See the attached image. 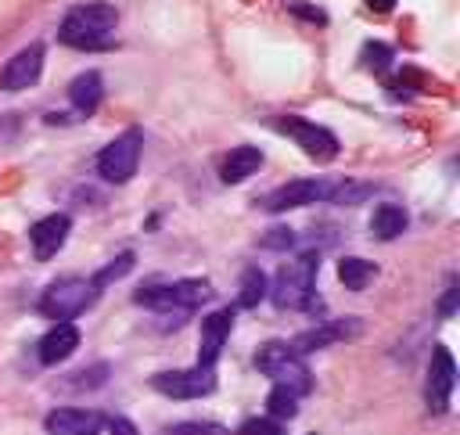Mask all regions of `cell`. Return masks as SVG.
I'll return each mask as SVG.
<instances>
[{"instance_id": "e0dca14e", "label": "cell", "mask_w": 460, "mask_h": 435, "mask_svg": "<svg viewBox=\"0 0 460 435\" xmlns=\"http://www.w3.org/2000/svg\"><path fill=\"white\" fill-rule=\"evenodd\" d=\"M101 101H104V79H101V72L86 68V72H79L68 83V104L75 108V115H93L101 108Z\"/></svg>"}, {"instance_id": "83f0119b", "label": "cell", "mask_w": 460, "mask_h": 435, "mask_svg": "<svg viewBox=\"0 0 460 435\" xmlns=\"http://www.w3.org/2000/svg\"><path fill=\"white\" fill-rule=\"evenodd\" d=\"M262 248H273V252H284V248H295V230L288 226H277L262 237Z\"/></svg>"}, {"instance_id": "9a60e30c", "label": "cell", "mask_w": 460, "mask_h": 435, "mask_svg": "<svg viewBox=\"0 0 460 435\" xmlns=\"http://www.w3.org/2000/svg\"><path fill=\"white\" fill-rule=\"evenodd\" d=\"M43 428H47V435H101L104 413L79 410V406H61V410H50L47 413Z\"/></svg>"}, {"instance_id": "4316f807", "label": "cell", "mask_w": 460, "mask_h": 435, "mask_svg": "<svg viewBox=\"0 0 460 435\" xmlns=\"http://www.w3.org/2000/svg\"><path fill=\"white\" fill-rule=\"evenodd\" d=\"M237 435H288V431H284V424L273 421V417H248V421L237 428Z\"/></svg>"}, {"instance_id": "3957f363", "label": "cell", "mask_w": 460, "mask_h": 435, "mask_svg": "<svg viewBox=\"0 0 460 435\" xmlns=\"http://www.w3.org/2000/svg\"><path fill=\"white\" fill-rule=\"evenodd\" d=\"M212 298V284L201 277H183V280H169V284H147L133 295L137 306L155 309L162 316H190L201 302Z\"/></svg>"}, {"instance_id": "7c38bea8", "label": "cell", "mask_w": 460, "mask_h": 435, "mask_svg": "<svg viewBox=\"0 0 460 435\" xmlns=\"http://www.w3.org/2000/svg\"><path fill=\"white\" fill-rule=\"evenodd\" d=\"M43 72V43H29L22 47L4 68H0V90L7 93H18V90H29Z\"/></svg>"}, {"instance_id": "4dcf8cb0", "label": "cell", "mask_w": 460, "mask_h": 435, "mask_svg": "<svg viewBox=\"0 0 460 435\" xmlns=\"http://www.w3.org/2000/svg\"><path fill=\"white\" fill-rule=\"evenodd\" d=\"M367 7L377 11V14H388V11L395 7V0H367Z\"/></svg>"}, {"instance_id": "6da1fadb", "label": "cell", "mask_w": 460, "mask_h": 435, "mask_svg": "<svg viewBox=\"0 0 460 435\" xmlns=\"http://www.w3.org/2000/svg\"><path fill=\"white\" fill-rule=\"evenodd\" d=\"M115 25H119L115 4L90 0V4H75V7L61 18L58 40H61L65 47H75V50H104V47H111Z\"/></svg>"}, {"instance_id": "277c9868", "label": "cell", "mask_w": 460, "mask_h": 435, "mask_svg": "<svg viewBox=\"0 0 460 435\" xmlns=\"http://www.w3.org/2000/svg\"><path fill=\"white\" fill-rule=\"evenodd\" d=\"M255 367L277 385L288 388L291 395H309L313 392V370L305 367V356H298L291 349V342H266L255 352Z\"/></svg>"}, {"instance_id": "d6986e66", "label": "cell", "mask_w": 460, "mask_h": 435, "mask_svg": "<svg viewBox=\"0 0 460 435\" xmlns=\"http://www.w3.org/2000/svg\"><path fill=\"white\" fill-rule=\"evenodd\" d=\"M406 223H410L406 209H402V205H392V201L377 205L374 216H370V230H374L377 241H395V237L406 230Z\"/></svg>"}, {"instance_id": "52a82bcc", "label": "cell", "mask_w": 460, "mask_h": 435, "mask_svg": "<svg viewBox=\"0 0 460 435\" xmlns=\"http://www.w3.org/2000/svg\"><path fill=\"white\" fill-rule=\"evenodd\" d=\"M273 126L280 129V133H288L313 162H334L338 158V137L327 129V126H320V122H313V119H302V115H280V119H273Z\"/></svg>"}, {"instance_id": "7402d4cb", "label": "cell", "mask_w": 460, "mask_h": 435, "mask_svg": "<svg viewBox=\"0 0 460 435\" xmlns=\"http://www.w3.org/2000/svg\"><path fill=\"white\" fill-rule=\"evenodd\" d=\"M133 262H137V255H133V252H119V255H115L111 262H104V266H101V270H97V273L90 277V284H93L97 291H104L108 284L122 280V277H126V273L133 270Z\"/></svg>"}, {"instance_id": "5bb4252c", "label": "cell", "mask_w": 460, "mask_h": 435, "mask_svg": "<svg viewBox=\"0 0 460 435\" xmlns=\"http://www.w3.org/2000/svg\"><path fill=\"white\" fill-rule=\"evenodd\" d=\"M230 331H234V309H230V306H223V309H216V313H208V316L201 320L198 367H216V360H219V352H223Z\"/></svg>"}, {"instance_id": "30bf717a", "label": "cell", "mask_w": 460, "mask_h": 435, "mask_svg": "<svg viewBox=\"0 0 460 435\" xmlns=\"http://www.w3.org/2000/svg\"><path fill=\"white\" fill-rule=\"evenodd\" d=\"M151 388L169 399H201L216 388L212 367H187V370H158L151 377Z\"/></svg>"}, {"instance_id": "ac0fdd59", "label": "cell", "mask_w": 460, "mask_h": 435, "mask_svg": "<svg viewBox=\"0 0 460 435\" xmlns=\"http://www.w3.org/2000/svg\"><path fill=\"white\" fill-rule=\"evenodd\" d=\"M259 169H262V151L252 147V144H241V147H234V151L223 158L219 180H223V183H244V180L255 176Z\"/></svg>"}, {"instance_id": "9c48e42d", "label": "cell", "mask_w": 460, "mask_h": 435, "mask_svg": "<svg viewBox=\"0 0 460 435\" xmlns=\"http://www.w3.org/2000/svg\"><path fill=\"white\" fill-rule=\"evenodd\" d=\"M453 388H456V363H453V352H449L446 345H435V349H431V360H428V377H424V403H428V410H431L435 417L449 410Z\"/></svg>"}, {"instance_id": "ffe728a7", "label": "cell", "mask_w": 460, "mask_h": 435, "mask_svg": "<svg viewBox=\"0 0 460 435\" xmlns=\"http://www.w3.org/2000/svg\"><path fill=\"white\" fill-rule=\"evenodd\" d=\"M266 295H270L266 273H262L259 266H244V273H241V280H237V306H241V309H255Z\"/></svg>"}, {"instance_id": "f1b7e54d", "label": "cell", "mask_w": 460, "mask_h": 435, "mask_svg": "<svg viewBox=\"0 0 460 435\" xmlns=\"http://www.w3.org/2000/svg\"><path fill=\"white\" fill-rule=\"evenodd\" d=\"M456 302H460V284H456V277H449V284H446V291L438 298V316H453Z\"/></svg>"}, {"instance_id": "603a6c76", "label": "cell", "mask_w": 460, "mask_h": 435, "mask_svg": "<svg viewBox=\"0 0 460 435\" xmlns=\"http://www.w3.org/2000/svg\"><path fill=\"white\" fill-rule=\"evenodd\" d=\"M359 61H363V68L367 72H388L392 68V61H395V54H392V47L388 43H377V40H367L363 43V50H359Z\"/></svg>"}, {"instance_id": "4fadbf2b", "label": "cell", "mask_w": 460, "mask_h": 435, "mask_svg": "<svg viewBox=\"0 0 460 435\" xmlns=\"http://www.w3.org/2000/svg\"><path fill=\"white\" fill-rule=\"evenodd\" d=\"M68 230H72V216L68 212H50L43 219H36L29 226V244H32V255L43 262L50 255H58L68 241Z\"/></svg>"}, {"instance_id": "7a4b0ae2", "label": "cell", "mask_w": 460, "mask_h": 435, "mask_svg": "<svg viewBox=\"0 0 460 435\" xmlns=\"http://www.w3.org/2000/svg\"><path fill=\"white\" fill-rule=\"evenodd\" d=\"M316 273H320V252H302L288 262H280L273 284H270V298L277 309H320L316 298Z\"/></svg>"}, {"instance_id": "5b68a950", "label": "cell", "mask_w": 460, "mask_h": 435, "mask_svg": "<svg viewBox=\"0 0 460 435\" xmlns=\"http://www.w3.org/2000/svg\"><path fill=\"white\" fill-rule=\"evenodd\" d=\"M140 151H144V133L137 126L122 129L115 140H108L101 147V155H97V176L104 183H129L137 176Z\"/></svg>"}, {"instance_id": "8992f818", "label": "cell", "mask_w": 460, "mask_h": 435, "mask_svg": "<svg viewBox=\"0 0 460 435\" xmlns=\"http://www.w3.org/2000/svg\"><path fill=\"white\" fill-rule=\"evenodd\" d=\"M97 295L101 291L90 284V277H58L40 295V313H47L50 320H72V316L86 313L97 302Z\"/></svg>"}, {"instance_id": "484cf974", "label": "cell", "mask_w": 460, "mask_h": 435, "mask_svg": "<svg viewBox=\"0 0 460 435\" xmlns=\"http://www.w3.org/2000/svg\"><path fill=\"white\" fill-rule=\"evenodd\" d=\"M165 435H230V431L216 421H180V424H169Z\"/></svg>"}, {"instance_id": "f546056e", "label": "cell", "mask_w": 460, "mask_h": 435, "mask_svg": "<svg viewBox=\"0 0 460 435\" xmlns=\"http://www.w3.org/2000/svg\"><path fill=\"white\" fill-rule=\"evenodd\" d=\"M104 424H108L111 435H137V424H133L129 417H111V421H104Z\"/></svg>"}, {"instance_id": "2e32d148", "label": "cell", "mask_w": 460, "mask_h": 435, "mask_svg": "<svg viewBox=\"0 0 460 435\" xmlns=\"http://www.w3.org/2000/svg\"><path fill=\"white\" fill-rule=\"evenodd\" d=\"M75 349H79V327H75L72 320H58V324L36 342V360H40L43 367H58V363H65Z\"/></svg>"}, {"instance_id": "d4e9b609", "label": "cell", "mask_w": 460, "mask_h": 435, "mask_svg": "<svg viewBox=\"0 0 460 435\" xmlns=\"http://www.w3.org/2000/svg\"><path fill=\"white\" fill-rule=\"evenodd\" d=\"M377 187L374 183H359V180H338L334 183V194H331V205H359L374 194Z\"/></svg>"}, {"instance_id": "cb8c5ba5", "label": "cell", "mask_w": 460, "mask_h": 435, "mask_svg": "<svg viewBox=\"0 0 460 435\" xmlns=\"http://www.w3.org/2000/svg\"><path fill=\"white\" fill-rule=\"evenodd\" d=\"M266 413L273 417V421H291V417H298V395H291L288 388H270V395H266Z\"/></svg>"}, {"instance_id": "44dd1931", "label": "cell", "mask_w": 460, "mask_h": 435, "mask_svg": "<svg viewBox=\"0 0 460 435\" xmlns=\"http://www.w3.org/2000/svg\"><path fill=\"white\" fill-rule=\"evenodd\" d=\"M377 277V266L370 259H359V255H345L338 262V280L349 288V291H363L370 280Z\"/></svg>"}, {"instance_id": "ba28073f", "label": "cell", "mask_w": 460, "mask_h": 435, "mask_svg": "<svg viewBox=\"0 0 460 435\" xmlns=\"http://www.w3.org/2000/svg\"><path fill=\"white\" fill-rule=\"evenodd\" d=\"M331 194H334V180H313V176H305V180H288V183H280V187H273L270 194H262V209L266 212H288V209H305V205H320V201H331Z\"/></svg>"}, {"instance_id": "8fae6325", "label": "cell", "mask_w": 460, "mask_h": 435, "mask_svg": "<svg viewBox=\"0 0 460 435\" xmlns=\"http://www.w3.org/2000/svg\"><path fill=\"white\" fill-rule=\"evenodd\" d=\"M359 331H363V324H359L356 316H345V320H320L316 327L295 334L291 349H295L298 356H305V352L327 349V345H334V342H349V338H356Z\"/></svg>"}]
</instances>
